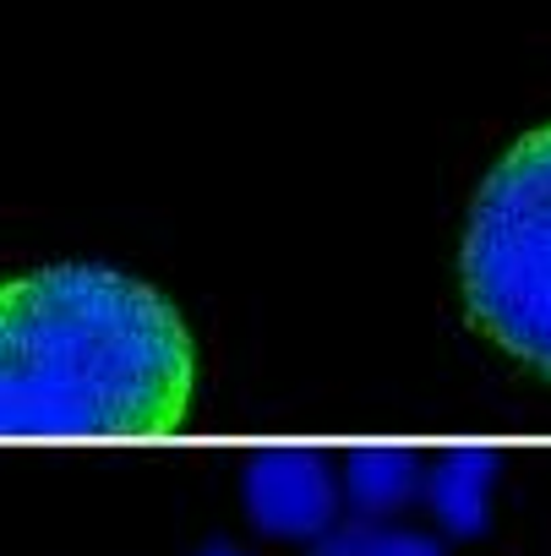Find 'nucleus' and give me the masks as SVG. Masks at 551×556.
<instances>
[{"label": "nucleus", "mask_w": 551, "mask_h": 556, "mask_svg": "<svg viewBox=\"0 0 551 556\" xmlns=\"http://www.w3.org/2000/svg\"><path fill=\"white\" fill-rule=\"evenodd\" d=\"M246 513L262 534L279 540H317L334 529L339 513V480L317 453L273 447L246 464Z\"/></svg>", "instance_id": "obj_3"}, {"label": "nucleus", "mask_w": 551, "mask_h": 556, "mask_svg": "<svg viewBox=\"0 0 551 556\" xmlns=\"http://www.w3.org/2000/svg\"><path fill=\"white\" fill-rule=\"evenodd\" d=\"M421 485H426V469H421V458L404 453V447H361V453H350V464H345V496H350L366 518H383V513L410 507Z\"/></svg>", "instance_id": "obj_5"}, {"label": "nucleus", "mask_w": 551, "mask_h": 556, "mask_svg": "<svg viewBox=\"0 0 551 556\" xmlns=\"http://www.w3.org/2000/svg\"><path fill=\"white\" fill-rule=\"evenodd\" d=\"M372 540H377V529H366V523L323 529V534H317V545H312V556H366V551H372Z\"/></svg>", "instance_id": "obj_6"}, {"label": "nucleus", "mask_w": 551, "mask_h": 556, "mask_svg": "<svg viewBox=\"0 0 551 556\" xmlns=\"http://www.w3.org/2000/svg\"><path fill=\"white\" fill-rule=\"evenodd\" d=\"M197 556H240V551H229V545H208V551H197Z\"/></svg>", "instance_id": "obj_8"}, {"label": "nucleus", "mask_w": 551, "mask_h": 556, "mask_svg": "<svg viewBox=\"0 0 551 556\" xmlns=\"http://www.w3.org/2000/svg\"><path fill=\"white\" fill-rule=\"evenodd\" d=\"M366 556H442V545H437V540H426V534L393 529V534H377Z\"/></svg>", "instance_id": "obj_7"}, {"label": "nucleus", "mask_w": 551, "mask_h": 556, "mask_svg": "<svg viewBox=\"0 0 551 556\" xmlns=\"http://www.w3.org/2000/svg\"><path fill=\"white\" fill-rule=\"evenodd\" d=\"M497 453L486 447H464V453H448L442 464L426 469V507L437 513V523L448 534H480L486 518H491V480H497Z\"/></svg>", "instance_id": "obj_4"}, {"label": "nucleus", "mask_w": 551, "mask_h": 556, "mask_svg": "<svg viewBox=\"0 0 551 556\" xmlns=\"http://www.w3.org/2000/svg\"><path fill=\"white\" fill-rule=\"evenodd\" d=\"M459 273L475 328L551 377V126L513 142L486 175Z\"/></svg>", "instance_id": "obj_2"}, {"label": "nucleus", "mask_w": 551, "mask_h": 556, "mask_svg": "<svg viewBox=\"0 0 551 556\" xmlns=\"http://www.w3.org/2000/svg\"><path fill=\"white\" fill-rule=\"evenodd\" d=\"M191 371L175 306L110 267H45L0 290V431L12 442L170 437Z\"/></svg>", "instance_id": "obj_1"}]
</instances>
